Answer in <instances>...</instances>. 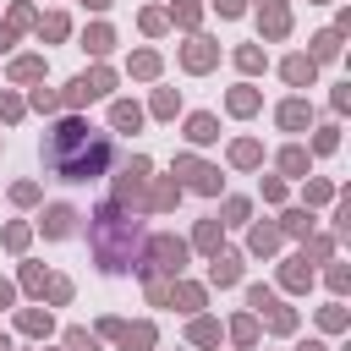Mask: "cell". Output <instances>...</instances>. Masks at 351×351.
<instances>
[{
  "label": "cell",
  "instance_id": "17",
  "mask_svg": "<svg viewBox=\"0 0 351 351\" xmlns=\"http://www.w3.org/2000/svg\"><path fill=\"white\" fill-rule=\"evenodd\" d=\"M230 110H236V115H252V110H258V93H252V88H236V93H230Z\"/></svg>",
  "mask_w": 351,
  "mask_h": 351
},
{
  "label": "cell",
  "instance_id": "11",
  "mask_svg": "<svg viewBox=\"0 0 351 351\" xmlns=\"http://www.w3.org/2000/svg\"><path fill=\"white\" fill-rule=\"evenodd\" d=\"M280 126H285V132H302V126H307V104H302V99L280 104Z\"/></svg>",
  "mask_w": 351,
  "mask_h": 351
},
{
  "label": "cell",
  "instance_id": "7",
  "mask_svg": "<svg viewBox=\"0 0 351 351\" xmlns=\"http://www.w3.org/2000/svg\"><path fill=\"white\" fill-rule=\"evenodd\" d=\"M143 181H148V159H126V170H121V197H132Z\"/></svg>",
  "mask_w": 351,
  "mask_h": 351
},
{
  "label": "cell",
  "instance_id": "8",
  "mask_svg": "<svg viewBox=\"0 0 351 351\" xmlns=\"http://www.w3.org/2000/svg\"><path fill=\"white\" fill-rule=\"evenodd\" d=\"M115 340H121L126 351H148V346H154V329H148V324H137V329H126V324H121V329H115Z\"/></svg>",
  "mask_w": 351,
  "mask_h": 351
},
{
  "label": "cell",
  "instance_id": "16",
  "mask_svg": "<svg viewBox=\"0 0 351 351\" xmlns=\"http://www.w3.org/2000/svg\"><path fill=\"white\" fill-rule=\"evenodd\" d=\"M11 77H16V82H33V77H44V60H33V55H22V60L11 66Z\"/></svg>",
  "mask_w": 351,
  "mask_h": 351
},
{
  "label": "cell",
  "instance_id": "40",
  "mask_svg": "<svg viewBox=\"0 0 351 351\" xmlns=\"http://www.w3.org/2000/svg\"><path fill=\"white\" fill-rule=\"evenodd\" d=\"M88 5H99V11H104V5H110V0H88Z\"/></svg>",
  "mask_w": 351,
  "mask_h": 351
},
{
  "label": "cell",
  "instance_id": "21",
  "mask_svg": "<svg viewBox=\"0 0 351 351\" xmlns=\"http://www.w3.org/2000/svg\"><path fill=\"white\" fill-rule=\"evenodd\" d=\"M285 285H291V291H302V285H307V258L285 263Z\"/></svg>",
  "mask_w": 351,
  "mask_h": 351
},
{
  "label": "cell",
  "instance_id": "29",
  "mask_svg": "<svg viewBox=\"0 0 351 351\" xmlns=\"http://www.w3.org/2000/svg\"><path fill=\"white\" fill-rule=\"evenodd\" d=\"M230 159H236V165H258V143H236Z\"/></svg>",
  "mask_w": 351,
  "mask_h": 351
},
{
  "label": "cell",
  "instance_id": "2",
  "mask_svg": "<svg viewBox=\"0 0 351 351\" xmlns=\"http://www.w3.org/2000/svg\"><path fill=\"white\" fill-rule=\"evenodd\" d=\"M143 241H148V236H143L137 214H126L121 203H104V208L88 214V247H93L99 269H110V274L137 269V263H143Z\"/></svg>",
  "mask_w": 351,
  "mask_h": 351
},
{
  "label": "cell",
  "instance_id": "27",
  "mask_svg": "<svg viewBox=\"0 0 351 351\" xmlns=\"http://www.w3.org/2000/svg\"><path fill=\"white\" fill-rule=\"evenodd\" d=\"M38 33H44V38H66V16H44Z\"/></svg>",
  "mask_w": 351,
  "mask_h": 351
},
{
  "label": "cell",
  "instance_id": "14",
  "mask_svg": "<svg viewBox=\"0 0 351 351\" xmlns=\"http://www.w3.org/2000/svg\"><path fill=\"white\" fill-rule=\"evenodd\" d=\"M186 137H192V143H214V137H219V132H214V115H192V121H186Z\"/></svg>",
  "mask_w": 351,
  "mask_h": 351
},
{
  "label": "cell",
  "instance_id": "39",
  "mask_svg": "<svg viewBox=\"0 0 351 351\" xmlns=\"http://www.w3.org/2000/svg\"><path fill=\"white\" fill-rule=\"evenodd\" d=\"M296 351H324V346H313V340H307V346H296Z\"/></svg>",
  "mask_w": 351,
  "mask_h": 351
},
{
  "label": "cell",
  "instance_id": "30",
  "mask_svg": "<svg viewBox=\"0 0 351 351\" xmlns=\"http://www.w3.org/2000/svg\"><path fill=\"white\" fill-rule=\"evenodd\" d=\"M280 165L296 176V170H307V154H302V148H285V154H280Z\"/></svg>",
  "mask_w": 351,
  "mask_h": 351
},
{
  "label": "cell",
  "instance_id": "13",
  "mask_svg": "<svg viewBox=\"0 0 351 351\" xmlns=\"http://www.w3.org/2000/svg\"><path fill=\"white\" fill-rule=\"evenodd\" d=\"M208 60H214V44H208V38H192V44H186V66H192V71H203Z\"/></svg>",
  "mask_w": 351,
  "mask_h": 351
},
{
  "label": "cell",
  "instance_id": "32",
  "mask_svg": "<svg viewBox=\"0 0 351 351\" xmlns=\"http://www.w3.org/2000/svg\"><path fill=\"white\" fill-rule=\"evenodd\" d=\"M274 241H280V236H274V230H269V225H258V230H252V252H269V247H274Z\"/></svg>",
  "mask_w": 351,
  "mask_h": 351
},
{
  "label": "cell",
  "instance_id": "34",
  "mask_svg": "<svg viewBox=\"0 0 351 351\" xmlns=\"http://www.w3.org/2000/svg\"><path fill=\"white\" fill-rule=\"evenodd\" d=\"M236 60H241V71H258V66H263V55H258L252 44H247V49H236Z\"/></svg>",
  "mask_w": 351,
  "mask_h": 351
},
{
  "label": "cell",
  "instance_id": "4",
  "mask_svg": "<svg viewBox=\"0 0 351 351\" xmlns=\"http://www.w3.org/2000/svg\"><path fill=\"white\" fill-rule=\"evenodd\" d=\"M176 170H181V176H186L197 192H219V170H208V165H197V159H181Z\"/></svg>",
  "mask_w": 351,
  "mask_h": 351
},
{
  "label": "cell",
  "instance_id": "23",
  "mask_svg": "<svg viewBox=\"0 0 351 351\" xmlns=\"http://www.w3.org/2000/svg\"><path fill=\"white\" fill-rule=\"evenodd\" d=\"M197 247H219V219H203L197 225Z\"/></svg>",
  "mask_w": 351,
  "mask_h": 351
},
{
  "label": "cell",
  "instance_id": "25",
  "mask_svg": "<svg viewBox=\"0 0 351 351\" xmlns=\"http://www.w3.org/2000/svg\"><path fill=\"white\" fill-rule=\"evenodd\" d=\"M22 329L27 335H49V313H22Z\"/></svg>",
  "mask_w": 351,
  "mask_h": 351
},
{
  "label": "cell",
  "instance_id": "33",
  "mask_svg": "<svg viewBox=\"0 0 351 351\" xmlns=\"http://www.w3.org/2000/svg\"><path fill=\"white\" fill-rule=\"evenodd\" d=\"M247 302H252L258 313H269V307H274V291H263V285H252V291H247Z\"/></svg>",
  "mask_w": 351,
  "mask_h": 351
},
{
  "label": "cell",
  "instance_id": "37",
  "mask_svg": "<svg viewBox=\"0 0 351 351\" xmlns=\"http://www.w3.org/2000/svg\"><path fill=\"white\" fill-rule=\"evenodd\" d=\"M219 16H241V0H219Z\"/></svg>",
  "mask_w": 351,
  "mask_h": 351
},
{
  "label": "cell",
  "instance_id": "3",
  "mask_svg": "<svg viewBox=\"0 0 351 351\" xmlns=\"http://www.w3.org/2000/svg\"><path fill=\"white\" fill-rule=\"evenodd\" d=\"M181 263H186V241H176V236H148L143 241V263L137 269H148V274H181Z\"/></svg>",
  "mask_w": 351,
  "mask_h": 351
},
{
  "label": "cell",
  "instance_id": "31",
  "mask_svg": "<svg viewBox=\"0 0 351 351\" xmlns=\"http://www.w3.org/2000/svg\"><path fill=\"white\" fill-rule=\"evenodd\" d=\"M176 192H181V186H170V181H165V186H154V197H148V203H154V208H170V203H176Z\"/></svg>",
  "mask_w": 351,
  "mask_h": 351
},
{
  "label": "cell",
  "instance_id": "36",
  "mask_svg": "<svg viewBox=\"0 0 351 351\" xmlns=\"http://www.w3.org/2000/svg\"><path fill=\"white\" fill-rule=\"evenodd\" d=\"M5 247H27V225H11L5 230Z\"/></svg>",
  "mask_w": 351,
  "mask_h": 351
},
{
  "label": "cell",
  "instance_id": "9",
  "mask_svg": "<svg viewBox=\"0 0 351 351\" xmlns=\"http://www.w3.org/2000/svg\"><path fill=\"white\" fill-rule=\"evenodd\" d=\"M110 121H115V126H121V132H137V126H143V110H137V104H132V99H121V104H115V110H110Z\"/></svg>",
  "mask_w": 351,
  "mask_h": 351
},
{
  "label": "cell",
  "instance_id": "20",
  "mask_svg": "<svg viewBox=\"0 0 351 351\" xmlns=\"http://www.w3.org/2000/svg\"><path fill=\"white\" fill-rule=\"evenodd\" d=\"M132 71H137V77H154V71H159V55H154V49L132 55Z\"/></svg>",
  "mask_w": 351,
  "mask_h": 351
},
{
  "label": "cell",
  "instance_id": "35",
  "mask_svg": "<svg viewBox=\"0 0 351 351\" xmlns=\"http://www.w3.org/2000/svg\"><path fill=\"white\" fill-rule=\"evenodd\" d=\"M22 285H27V291H44V269L27 263V269H22Z\"/></svg>",
  "mask_w": 351,
  "mask_h": 351
},
{
  "label": "cell",
  "instance_id": "15",
  "mask_svg": "<svg viewBox=\"0 0 351 351\" xmlns=\"http://www.w3.org/2000/svg\"><path fill=\"white\" fill-rule=\"evenodd\" d=\"M285 82H296V88H302V82H313V60L291 55V60H285Z\"/></svg>",
  "mask_w": 351,
  "mask_h": 351
},
{
  "label": "cell",
  "instance_id": "41",
  "mask_svg": "<svg viewBox=\"0 0 351 351\" xmlns=\"http://www.w3.org/2000/svg\"><path fill=\"white\" fill-rule=\"evenodd\" d=\"M0 351H11V340H5V335H0Z\"/></svg>",
  "mask_w": 351,
  "mask_h": 351
},
{
  "label": "cell",
  "instance_id": "22",
  "mask_svg": "<svg viewBox=\"0 0 351 351\" xmlns=\"http://www.w3.org/2000/svg\"><path fill=\"white\" fill-rule=\"evenodd\" d=\"M66 351H99V340H93L88 329H71V335H66Z\"/></svg>",
  "mask_w": 351,
  "mask_h": 351
},
{
  "label": "cell",
  "instance_id": "6",
  "mask_svg": "<svg viewBox=\"0 0 351 351\" xmlns=\"http://www.w3.org/2000/svg\"><path fill=\"white\" fill-rule=\"evenodd\" d=\"M71 219H77V214H71L66 203H55V208H44V236H71Z\"/></svg>",
  "mask_w": 351,
  "mask_h": 351
},
{
  "label": "cell",
  "instance_id": "38",
  "mask_svg": "<svg viewBox=\"0 0 351 351\" xmlns=\"http://www.w3.org/2000/svg\"><path fill=\"white\" fill-rule=\"evenodd\" d=\"M0 307H11V285L5 280H0Z\"/></svg>",
  "mask_w": 351,
  "mask_h": 351
},
{
  "label": "cell",
  "instance_id": "19",
  "mask_svg": "<svg viewBox=\"0 0 351 351\" xmlns=\"http://www.w3.org/2000/svg\"><path fill=\"white\" fill-rule=\"evenodd\" d=\"M335 49H340V33H318V38H313V55H318V60H329Z\"/></svg>",
  "mask_w": 351,
  "mask_h": 351
},
{
  "label": "cell",
  "instance_id": "5",
  "mask_svg": "<svg viewBox=\"0 0 351 351\" xmlns=\"http://www.w3.org/2000/svg\"><path fill=\"white\" fill-rule=\"evenodd\" d=\"M236 274H241V258H236V252H214L208 280H214V285H236Z\"/></svg>",
  "mask_w": 351,
  "mask_h": 351
},
{
  "label": "cell",
  "instance_id": "18",
  "mask_svg": "<svg viewBox=\"0 0 351 351\" xmlns=\"http://www.w3.org/2000/svg\"><path fill=\"white\" fill-rule=\"evenodd\" d=\"M192 340H197V346H214V340H219V324H214V318H197V324H192Z\"/></svg>",
  "mask_w": 351,
  "mask_h": 351
},
{
  "label": "cell",
  "instance_id": "10",
  "mask_svg": "<svg viewBox=\"0 0 351 351\" xmlns=\"http://www.w3.org/2000/svg\"><path fill=\"white\" fill-rule=\"evenodd\" d=\"M110 44H115L110 27H88V33H82V49H88V55H110Z\"/></svg>",
  "mask_w": 351,
  "mask_h": 351
},
{
  "label": "cell",
  "instance_id": "26",
  "mask_svg": "<svg viewBox=\"0 0 351 351\" xmlns=\"http://www.w3.org/2000/svg\"><path fill=\"white\" fill-rule=\"evenodd\" d=\"M230 335H236L241 346H252V340H258V324H252V318H236V324H230Z\"/></svg>",
  "mask_w": 351,
  "mask_h": 351
},
{
  "label": "cell",
  "instance_id": "28",
  "mask_svg": "<svg viewBox=\"0 0 351 351\" xmlns=\"http://www.w3.org/2000/svg\"><path fill=\"white\" fill-rule=\"evenodd\" d=\"M154 115H176V93H170V88L154 93Z\"/></svg>",
  "mask_w": 351,
  "mask_h": 351
},
{
  "label": "cell",
  "instance_id": "12",
  "mask_svg": "<svg viewBox=\"0 0 351 351\" xmlns=\"http://www.w3.org/2000/svg\"><path fill=\"white\" fill-rule=\"evenodd\" d=\"M263 27H269L274 38H280V33L291 27V22H285V0H263Z\"/></svg>",
  "mask_w": 351,
  "mask_h": 351
},
{
  "label": "cell",
  "instance_id": "24",
  "mask_svg": "<svg viewBox=\"0 0 351 351\" xmlns=\"http://www.w3.org/2000/svg\"><path fill=\"white\" fill-rule=\"evenodd\" d=\"M176 302L192 313V307H203V291H197V285H176Z\"/></svg>",
  "mask_w": 351,
  "mask_h": 351
},
{
  "label": "cell",
  "instance_id": "1",
  "mask_svg": "<svg viewBox=\"0 0 351 351\" xmlns=\"http://www.w3.org/2000/svg\"><path fill=\"white\" fill-rule=\"evenodd\" d=\"M44 165H49L60 181H93V176H104V165H110V132L66 115V121L49 126V137H44Z\"/></svg>",
  "mask_w": 351,
  "mask_h": 351
}]
</instances>
